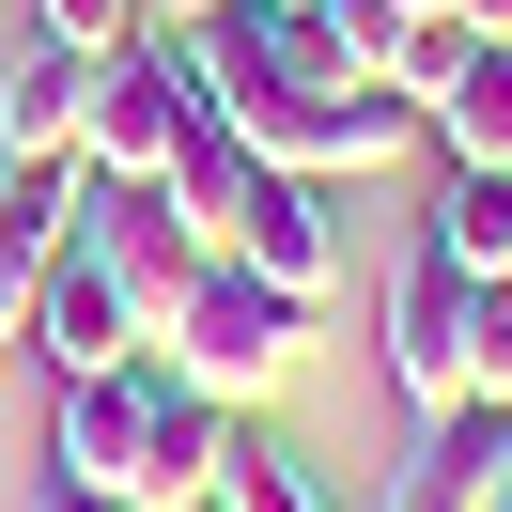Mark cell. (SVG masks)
Wrapping results in <instances>:
<instances>
[{
    "mask_svg": "<svg viewBox=\"0 0 512 512\" xmlns=\"http://www.w3.org/2000/svg\"><path fill=\"white\" fill-rule=\"evenodd\" d=\"M16 342L47 357V373H109V357H140V326H125V295L94 280V249H47V280H32V326H16Z\"/></svg>",
    "mask_w": 512,
    "mask_h": 512,
    "instance_id": "obj_11",
    "label": "cell"
},
{
    "mask_svg": "<svg viewBox=\"0 0 512 512\" xmlns=\"http://www.w3.org/2000/svg\"><path fill=\"white\" fill-rule=\"evenodd\" d=\"M171 47H187V94L218 109L264 171H342V94H357V63L326 47L311 0H218V16H187Z\"/></svg>",
    "mask_w": 512,
    "mask_h": 512,
    "instance_id": "obj_1",
    "label": "cell"
},
{
    "mask_svg": "<svg viewBox=\"0 0 512 512\" xmlns=\"http://www.w3.org/2000/svg\"><path fill=\"white\" fill-rule=\"evenodd\" d=\"M78 109H94V63H78L63 32L0 47V171H63L78 156Z\"/></svg>",
    "mask_w": 512,
    "mask_h": 512,
    "instance_id": "obj_10",
    "label": "cell"
},
{
    "mask_svg": "<svg viewBox=\"0 0 512 512\" xmlns=\"http://www.w3.org/2000/svg\"><path fill=\"white\" fill-rule=\"evenodd\" d=\"M466 404H512V280H466Z\"/></svg>",
    "mask_w": 512,
    "mask_h": 512,
    "instance_id": "obj_18",
    "label": "cell"
},
{
    "mask_svg": "<svg viewBox=\"0 0 512 512\" xmlns=\"http://www.w3.org/2000/svg\"><path fill=\"white\" fill-rule=\"evenodd\" d=\"M404 156H435V109L388 94V78H357V94H342V187H357V171H404Z\"/></svg>",
    "mask_w": 512,
    "mask_h": 512,
    "instance_id": "obj_16",
    "label": "cell"
},
{
    "mask_svg": "<svg viewBox=\"0 0 512 512\" xmlns=\"http://www.w3.org/2000/svg\"><path fill=\"white\" fill-rule=\"evenodd\" d=\"M32 32H63L78 63H109V47H140V32H156V0H32Z\"/></svg>",
    "mask_w": 512,
    "mask_h": 512,
    "instance_id": "obj_19",
    "label": "cell"
},
{
    "mask_svg": "<svg viewBox=\"0 0 512 512\" xmlns=\"http://www.w3.org/2000/svg\"><path fill=\"white\" fill-rule=\"evenodd\" d=\"M187 16H218V0H156V32H187Z\"/></svg>",
    "mask_w": 512,
    "mask_h": 512,
    "instance_id": "obj_22",
    "label": "cell"
},
{
    "mask_svg": "<svg viewBox=\"0 0 512 512\" xmlns=\"http://www.w3.org/2000/svg\"><path fill=\"white\" fill-rule=\"evenodd\" d=\"M497 481H512V404H435L373 512H497Z\"/></svg>",
    "mask_w": 512,
    "mask_h": 512,
    "instance_id": "obj_7",
    "label": "cell"
},
{
    "mask_svg": "<svg viewBox=\"0 0 512 512\" xmlns=\"http://www.w3.org/2000/svg\"><path fill=\"white\" fill-rule=\"evenodd\" d=\"M249 171H264V156H249V140L218 125V109H202V125L171 140V171H156V202H171V218L202 233V249H218V218H233V202H249Z\"/></svg>",
    "mask_w": 512,
    "mask_h": 512,
    "instance_id": "obj_15",
    "label": "cell"
},
{
    "mask_svg": "<svg viewBox=\"0 0 512 512\" xmlns=\"http://www.w3.org/2000/svg\"><path fill=\"white\" fill-rule=\"evenodd\" d=\"M187 125H202L187 47H171V32H140V47H109V63H94V109H78V171H109V187H156Z\"/></svg>",
    "mask_w": 512,
    "mask_h": 512,
    "instance_id": "obj_4",
    "label": "cell"
},
{
    "mask_svg": "<svg viewBox=\"0 0 512 512\" xmlns=\"http://www.w3.org/2000/svg\"><path fill=\"white\" fill-rule=\"evenodd\" d=\"M140 419H156V357H109V373H47V481L140 497Z\"/></svg>",
    "mask_w": 512,
    "mask_h": 512,
    "instance_id": "obj_6",
    "label": "cell"
},
{
    "mask_svg": "<svg viewBox=\"0 0 512 512\" xmlns=\"http://www.w3.org/2000/svg\"><path fill=\"white\" fill-rule=\"evenodd\" d=\"M450 16H466V32H497V47H512V0H450Z\"/></svg>",
    "mask_w": 512,
    "mask_h": 512,
    "instance_id": "obj_21",
    "label": "cell"
},
{
    "mask_svg": "<svg viewBox=\"0 0 512 512\" xmlns=\"http://www.w3.org/2000/svg\"><path fill=\"white\" fill-rule=\"evenodd\" d=\"M32 512H140V497H94V481H32Z\"/></svg>",
    "mask_w": 512,
    "mask_h": 512,
    "instance_id": "obj_20",
    "label": "cell"
},
{
    "mask_svg": "<svg viewBox=\"0 0 512 512\" xmlns=\"http://www.w3.org/2000/svg\"><path fill=\"white\" fill-rule=\"evenodd\" d=\"M63 233H78V156L63 171H0V357H16V326H32V280H47Z\"/></svg>",
    "mask_w": 512,
    "mask_h": 512,
    "instance_id": "obj_12",
    "label": "cell"
},
{
    "mask_svg": "<svg viewBox=\"0 0 512 512\" xmlns=\"http://www.w3.org/2000/svg\"><path fill=\"white\" fill-rule=\"evenodd\" d=\"M233 450H249V419H233L202 373H171V357H156V419H140V512L218 497V481H233Z\"/></svg>",
    "mask_w": 512,
    "mask_h": 512,
    "instance_id": "obj_9",
    "label": "cell"
},
{
    "mask_svg": "<svg viewBox=\"0 0 512 512\" xmlns=\"http://www.w3.org/2000/svg\"><path fill=\"white\" fill-rule=\"evenodd\" d=\"M419 249H435L450 280H512V171H435Z\"/></svg>",
    "mask_w": 512,
    "mask_h": 512,
    "instance_id": "obj_14",
    "label": "cell"
},
{
    "mask_svg": "<svg viewBox=\"0 0 512 512\" xmlns=\"http://www.w3.org/2000/svg\"><path fill=\"white\" fill-rule=\"evenodd\" d=\"M78 249H94V280L125 295L140 357L171 342V311H187V295H202V264H218V249H202V233L171 218L156 187H109V171H78Z\"/></svg>",
    "mask_w": 512,
    "mask_h": 512,
    "instance_id": "obj_3",
    "label": "cell"
},
{
    "mask_svg": "<svg viewBox=\"0 0 512 512\" xmlns=\"http://www.w3.org/2000/svg\"><path fill=\"white\" fill-rule=\"evenodd\" d=\"M435 171H512V47L497 32H466V63L435 94Z\"/></svg>",
    "mask_w": 512,
    "mask_h": 512,
    "instance_id": "obj_13",
    "label": "cell"
},
{
    "mask_svg": "<svg viewBox=\"0 0 512 512\" xmlns=\"http://www.w3.org/2000/svg\"><path fill=\"white\" fill-rule=\"evenodd\" d=\"M187 512H233V497H187Z\"/></svg>",
    "mask_w": 512,
    "mask_h": 512,
    "instance_id": "obj_23",
    "label": "cell"
},
{
    "mask_svg": "<svg viewBox=\"0 0 512 512\" xmlns=\"http://www.w3.org/2000/svg\"><path fill=\"white\" fill-rule=\"evenodd\" d=\"M388 388H404V419L466 404V280H450L435 249L388 264Z\"/></svg>",
    "mask_w": 512,
    "mask_h": 512,
    "instance_id": "obj_8",
    "label": "cell"
},
{
    "mask_svg": "<svg viewBox=\"0 0 512 512\" xmlns=\"http://www.w3.org/2000/svg\"><path fill=\"white\" fill-rule=\"evenodd\" d=\"M218 264H249V280L280 295H342V171H249V202L218 218Z\"/></svg>",
    "mask_w": 512,
    "mask_h": 512,
    "instance_id": "obj_5",
    "label": "cell"
},
{
    "mask_svg": "<svg viewBox=\"0 0 512 512\" xmlns=\"http://www.w3.org/2000/svg\"><path fill=\"white\" fill-rule=\"evenodd\" d=\"M218 497H233V512H342V481H326L311 450H280V435H249V450H233V481H218Z\"/></svg>",
    "mask_w": 512,
    "mask_h": 512,
    "instance_id": "obj_17",
    "label": "cell"
},
{
    "mask_svg": "<svg viewBox=\"0 0 512 512\" xmlns=\"http://www.w3.org/2000/svg\"><path fill=\"white\" fill-rule=\"evenodd\" d=\"M311 295H280V280H249V264H202V295H187V311H171V373H202V388H218V404L233 419H264V404H280V388L295 373H311Z\"/></svg>",
    "mask_w": 512,
    "mask_h": 512,
    "instance_id": "obj_2",
    "label": "cell"
}]
</instances>
